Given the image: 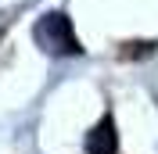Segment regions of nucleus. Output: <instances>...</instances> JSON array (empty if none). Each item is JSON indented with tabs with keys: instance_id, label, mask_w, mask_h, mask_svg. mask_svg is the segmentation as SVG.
<instances>
[{
	"instance_id": "obj_3",
	"label": "nucleus",
	"mask_w": 158,
	"mask_h": 154,
	"mask_svg": "<svg viewBox=\"0 0 158 154\" xmlns=\"http://www.w3.org/2000/svg\"><path fill=\"white\" fill-rule=\"evenodd\" d=\"M155 39H140V43H122V58H148L155 54Z\"/></svg>"
},
{
	"instance_id": "obj_2",
	"label": "nucleus",
	"mask_w": 158,
	"mask_h": 154,
	"mask_svg": "<svg viewBox=\"0 0 158 154\" xmlns=\"http://www.w3.org/2000/svg\"><path fill=\"white\" fill-rule=\"evenodd\" d=\"M86 154H118V125L115 115H101V122L86 133Z\"/></svg>"
},
{
	"instance_id": "obj_1",
	"label": "nucleus",
	"mask_w": 158,
	"mask_h": 154,
	"mask_svg": "<svg viewBox=\"0 0 158 154\" xmlns=\"http://www.w3.org/2000/svg\"><path fill=\"white\" fill-rule=\"evenodd\" d=\"M32 39H36L47 54H54V58H79V54H83V43H79L76 29H72V18L65 11H47V14L36 22Z\"/></svg>"
}]
</instances>
